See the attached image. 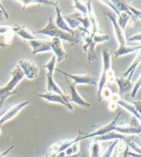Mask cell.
Wrapping results in <instances>:
<instances>
[{"instance_id": "32", "label": "cell", "mask_w": 141, "mask_h": 157, "mask_svg": "<svg viewBox=\"0 0 141 157\" xmlns=\"http://www.w3.org/2000/svg\"><path fill=\"white\" fill-rule=\"evenodd\" d=\"M140 83H141L140 76H139V78H138V79L136 81V83H135V85L133 86V88H132L131 92V98H134L135 96H136V94H137L138 91H139V90L140 89Z\"/></svg>"}, {"instance_id": "43", "label": "cell", "mask_w": 141, "mask_h": 157, "mask_svg": "<svg viewBox=\"0 0 141 157\" xmlns=\"http://www.w3.org/2000/svg\"><path fill=\"white\" fill-rule=\"evenodd\" d=\"M4 17L0 14V20H4Z\"/></svg>"}, {"instance_id": "14", "label": "cell", "mask_w": 141, "mask_h": 157, "mask_svg": "<svg viewBox=\"0 0 141 157\" xmlns=\"http://www.w3.org/2000/svg\"><path fill=\"white\" fill-rule=\"evenodd\" d=\"M50 47H51V50L56 56V62L60 63L68 57V55L63 48L61 39L58 38L50 39Z\"/></svg>"}, {"instance_id": "25", "label": "cell", "mask_w": 141, "mask_h": 157, "mask_svg": "<svg viewBox=\"0 0 141 157\" xmlns=\"http://www.w3.org/2000/svg\"><path fill=\"white\" fill-rule=\"evenodd\" d=\"M102 155V146L101 142L93 138L90 145V157H101Z\"/></svg>"}, {"instance_id": "41", "label": "cell", "mask_w": 141, "mask_h": 157, "mask_svg": "<svg viewBox=\"0 0 141 157\" xmlns=\"http://www.w3.org/2000/svg\"><path fill=\"white\" fill-rule=\"evenodd\" d=\"M8 46H8L7 44H6L4 42V41H0V48H1L4 49V48H7Z\"/></svg>"}, {"instance_id": "30", "label": "cell", "mask_w": 141, "mask_h": 157, "mask_svg": "<svg viewBox=\"0 0 141 157\" xmlns=\"http://www.w3.org/2000/svg\"><path fill=\"white\" fill-rule=\"evenodd\" d=\"M127 147H128V145H127L125 141H123V140H118L115 146V150L118 153L120 154L121 152H123L125 150Z\"/></svg>"}, {"instance_id": "2", "label": "cell", "mask_w": 141, "mask_h": 157, "mask_svg": "<svg viewBox=\"0 0 141 157\" xmlns=\"http://www.w3.org/2000/svg\"><path fill=\"white\" fill-rule=\"evenodd\" d=\"M33 35H44L52 37V38H58L61 40L68 41L70 44H72V45L77 44L79 41V39L77 35H72L70 33L64 32L59 29L56 26L55 21L51 17L49 18L48 23L44 29L34 33Z\"/></svg>"}, {"instance_id": "42", "label": "cell", "mask_w": 141, "mask_h": 157, "mask_svg": "<svg viewBox=\"0 0 141 157\" xmlns=\"http://www.w3.org/2000/svg\"><path fill=\"white\" fill-rule=\"evenodd\" d=\"M119 156H120V154L118 153L117 151L115 150V148H114V152H113L112 155V156L110 157H119Z\"/></svg>"}, {"instance_id": "3", "label": "cell", "mask_w": 141, "mask_h": 157, "mask_svg": "<svg viewBox=\"0 0 141 157\" xmlns=\"http://www.w3.org/2000/svg\"><path fill=\"white\" fill-rule=\"evenodd\" d=\"M10 73L11 75L10 80L4 86L0 87V100L4 102L8 97L14 94H18L15 88L24 77L23 72L18 66H16Z\"/></svg>"}, {"instance_id": "16", "label": "cell", "mask_w": 141, "mask_h": 157, "mask_svg": "<svg viewBox=\"0 0 141 157\" xmlns=\"http://www.w3.org/2000/svg\"><path fill=\"white\" fill-rule=\"evenodd\" d=\"M68 88L70 91V96L68 97V101L74 103L81 107L89 108L91 107V104L86 100L83 99V98L81 96L80 94L78 93L76 86L72 83H68Z\"/></svg>"}, {"instance_id": "44", "label": "cell", "mask_w": 141, "mask_h": 157, "mask_svg": "<svg viewBox=\"0 0 141 157\" xmlns=\"http://www.w3.org/2000/svg\"><path fill=\"white\" fill-rule=\"evenodd\" d=\"M1 133H2V128L0 127V134H1Z\"/></svg>"}, {"instance_id": "26", "label": "cell", "mask_w": 141, "mask_h": 157, "mask_svg": "<svg viewBox=\"0 0 141 157\" xmlns=\"http://www.w3.org/2000/svg\"><path fill=\"white\" fill-rule=\"evenodd\" d=\"M63 18L65 19V21H66L67 25H68L69 27L72 30H74V29H77V28H78L80 26L81 23L77 20V19L74 17V16H73L72 14L71 15L64 16Z\"/></svg>"}, {"instance_id": "22", "label": "cell", "mask_w": 141, "mask_h": 157, "mask_svg": "<svg viewBox=\"0 0 141 157\" xmlns=\"http://www.w3.org/2000/svg\"><path fill=\"white\" fill-rule=\"evenodd\" d=\"M17 2L21 4L22 8H23V10H25L30 5L43 4L55 8L59 4L58 1H48V0H21V1H17Z\"/></svg>"}, {"instance_id": "24", "label": "cell", "mask_w": 141, "mask_h": 157, "mask_svg": "<svg viewBox=\"0 0 141 157\" xmlns=\"http://www.w3.org/2000/svg\"><path fill=\"white\" fill-rule=\"evenodd\" d=\"M140 60H141V55H140V50H139V52H138L136 58L134 59L133 62L131 63L130 66H129V68L127 69L125 72H124L123 75H122V77H127L128 79L131 80L132 75H133L135 70H136L137 66H139L140 63Z\"/></svg>"}, {"instance_id": "34", "label": "cell", "mask_w": 141, "mask_h": 157, "mask_svg": "<svg viewBox=\"0 0 141 157\" xmlns=\"http://www.w3.org/2000/svg\"><path fill=\"white\" fill-rule=\"evenodd\" d=\"M112 93L113 92H112L110 88H108V87H105V88L103 89L102 92H101V99H102V100L103 99H109Z\"/></svg>"}, {"instance_id": "20", "label": "cell", "mask_w": 141, "mask_h": 157, "mask_svg": "<svg viewBox=\"0 0 141 157\" xmlns=\"http://www.w3.org/2000/svg\"><path fill=\"white\" fill-rule=\"evenodd\" d=\"M116 83H117L119 88V93L118 94L123 95L128 93L130 92L133 88V83L131 80L128 79L127 77H117L116 78Z\"/></svg>"}, {"instance_id": "11", "label": "cell", "mask_w": 141, "mask_h": 157, "mask_svg": "<svg viewBox=\"0 0 141 157\" xmlns=\"http://www.w3.org/2000/svg\"><path fill=\"white\" fill-rule=\"evenodd\" d=\"M38 96L39 97L46 100L49 102L60 103V104L64 105L65 107H66L70 111H74V108L73 107V105L68 101V97L67 96L66 97H64L59 94L48 92H45V93L39 94H38Z\"/></svg>"}, {"instance_id": "36", "label": "cell", "mask_w": 141, "mask_h": 157, "mask_svg": "<svg viewBox=\"0 0 141 157\" xmlns=\"http://www.w3.org/2000/svg\"><path fill=\"white\" fill-rule=\"evenodd\" d=\"M45 157H78L77 156H69L66 155L65 152H59V153H55V154H50V155H48Z\"/></svg>"}, {"instance_id": "15", "label": "cell", "mask_w": 141, "mask_h": 157, "mask_svg": "<svg viewBox=\"0 0 141 157\" xmlns=\"http://www.w3.org/2000/svg\"><path fill=\"white\" fill-rule=\"evenodd\" d=\"M28 43H29L31 48H32V55H36L38 53L48 52L51 50L50 40L36 39L35 40L29 41Z\"/></svg>"}, {"instance_id": "1", "label": "cell", "mask_w": 141, "mask_h": 157, "mask_svg": "<svg viewBox=\"0 0 141 157\" xmlns=\"http://www.w3.org/2000/svg\"><path fill=\"white\" fill-rule=\"evenodd\" d=\"M104 14L106 15V16L110 19L113 25V28H114L116 38L118 44H119L118 48L113 53L115 58H118L121 57V56L128 55L129 53L134 52L136 51L137 50H139L140 49V45H139V46H128L127 45L125 31L121 29L120 27L118 26L116 21V15L114 13L107 12L104 13Z\"/></svg>"}, {"instance_id": "9", "label": "cell", "mask_w": 141, "mask_h": 157, "mask_svg": "<svg viewBox=\"0 0 141 157\" xmlns=\"http://www.w3.org/2000/svg\"><path fill=\"white\" fill-rule=\"evenodd\" d=\"M55 71L60 72L61 74L63 75L64 76L69 77L73 81V84L74 86L77 84H87V85H92L97 86V81L95 78L90 76L88 74H78V75H73L68 73L64 71H62L61 69L55 68Z\"/></svg>"}, {"instance_id": "29", "label": "cell", "mask_w": 141, "mask_h": 157, "mask_svg": "<svg viewBox=\"0 0 141 157\" xmlns=\"http://www.w3.org/2000/svg\"><path fill=\"white\" fill-rule=\"evenodd\" d=\"M118 141V140H115V141H113V142H112L110 145H109L108 147L107 148L106 150L104 152L103 154L101 155V157H110L112 155L113 152H114V150L116 146V144Z\"/></svg>"}, {"instance_id": "17", "label": "cell", "mask_w": 141, "mask_h": 157, "mask_svg": "<svg viewBox=\"0 0 141 157\" xmlns=\"http://www.w3.org/2000/svg\"><path fill=\"white\" fill-rule=\"evenodd\" d=\"M75 142H78L77 138L74 139H66L54 143L48 147V152L50 154L65 152L67 148L71 146Z\"/></svg>"}, {"instance_id": "5", "label": "cell", "mask_w": 141, "mask_h": 157, "mask_svg": "<svg viewBox=\"0 0 141 157\" xmlns=\"http://www.w3.org/2000/svg\"><path fill=\"white\" fill-rule=\"evenodd\" d=\"M56 58L55 55H53L50 60L45 64L44 67L47 70L46 73V91L48 92H52V93H56L61 95L64 97L67 96L62 91L60 87L56 83L54 78H53V74L56 68Z\"/></svg>"}, {"instance_id": "23", "label": "cell", "mask_w": 141, "mask_h": 157, "mask_svg": "<svg viewBox=\"0 0 141 157\" xmlns=\"http://www.w3.org/2000/svg\"><path fill=\"white\" fill-rule=\"evenodd\" d=\"M97 141L102 142V141H115V140H123L126 142L128 141V139H127V136L123 135L120 133L116 132V131H112L108 134H105V135L94 137Z\"/></svg>"}, {"instance_id": "38", "label": "cell", "mask_w": 141, "mask_h": 157, "mask_svg": "<svg viewBox=\"0 0 141 157\" xmlns=\"http://www.w3.org/2000/svg\"><path fill=\"white\" fill-rule=\"evenodd\" d=\"M0 14L4 16V18H6V19L9 18V15H8L7 11L5 10V8L2 5L1 3H0Z\"/></svg>"}, {"instance_id": "33", "label": "cell", "mask_w": 141, "mask_h": 157, "mask_svg": "<svg viewBox=\"0 0 141 157\" xmlns=\"http://www.w3.org/2000/svg\"><path fill=\"white\" fill-rule=\"evenodd\" d=\"M116 76L115 75L114 71L112 68H110L108 72V78H107V82L109 83H116Z\"/></svg>"}, {"instance_id": "40", "label": "cell", "mask_w": 141, "mask_h": 157, "mask_svg": "<svg viewBox=\"0 0 141 157\" xmlns=\"http://www.w3.org/2000/svg\"><path fill=\"white\" fill-rule=\"evenodd\" d=\"M117 103L112 102V101H109V104H108V108L111 111H114L116 110V109L117 108Z\"/></svg>"}, {"instance_id": "8", "label": "cell", "mask_w": 141, "mask_h": 157, "mask_svg": "<svg viewBox=\"0 0 141 157\" xmlns=\"http://www.w3.org/2000/svg\"><path fill=\"white\" fill-rule=\"evenodd\" d=\"M23 72L24 77L29 80H35L39 75V68L35 61L31 59H21L17 65Z\"/></svg>"}, {"instance_id": "37", "label": "cell", "mask_w": 141, "mask_h": 157, "mask_svg": "<svg viewBox=\"0 0 141 157\" xmlns=\"http://www.w3.org/2000/svg\"><path fill=\"white\" fill-rule=\"evenodd\" d=\"M129 40L130 41H140V40H141V33L139 32L138 33H136V35L131 36V37L129 38Z\"/></svg>"}, {"instance_id": "35", "label": "cell", "mask_w": 141, "mask_h": 157, "mask_svg": "<svg viewBox=\"0 0 141 157\" xmlns=\"http://www.w3.org/2000/svg\"><path fill=\"white\" fill-rule=\"evenodd\" d=\"M10 32H13V26H0V34L1 35H6Z\"/></svg>"}, {"instance_id": "10", "label": "cell", "mask_w": 141, "mask_h": 157, "mask_svg": "<svg viewBox=\"0 0 141 157\" xmlns=\"http://www.w3.org/2000/svg\"><path fill=\"white\" fill-rule=\"evenodd\" d=\"M114 131L125 136L131 135V134L140 136L141 132L140 122L134 117V120L132 121L131 123L126 125H117Z\"/></svg>"}, {"instance_id": "4", "label": "cell", "mask_w": 141, "mask_h": 157, "mask_svg": "<svg viewBox=\"0 0 141 157\" xmlns=\"http://www.w3.org/2000/svg\"><path fill=\"white\" fill-rule=\"evenodd\" d=\"M112 52L110 50L108 49V48H105L102 50L103 69L99 79H98V82L97 83V99L99 102L102 101V99H101V92H102L103 89L105 87L108 72L110 68H112Z\"/></svg>"}, {"instance_id": "13", "label": "cell", "mask_w": 141, "mask_h": 157, "mask_svg": "<svg viewBox=\"0 0 141 157\" xmlns=\"http://www.w3.org/2000/svg\"><path fill=\"white\" fill-rule=\"evenodd\" d=\"M117 105H120L121 107L125 108L129 113L133 114L134 117L140 122V101H136L133 102H128L120 98L117 101Z\"/></svg>"}, {"instance_id": "27", "label": "cell", "mask_w": 141, "mask_h": 157, "mask_svg": "<svg viewBox=\"0 0 141 157\" xmlns=\"http://www.w3.org/2000/svg\"><path fill=\"white\" fill-rule=\"evenodd\" d=\"M79 151H80V145L79 142H75L71 146L69 147L65 151V153L67 156H79Z\"/></svg>"}, {"instance_id": "39", "label": "cell", "mask_w": 141, "mask_h": 157, "mask_svg": "<svg viewBox=\"0 0 141 157\" xmlns=\"http://www.w3.org/2000/svg\"><path fill=\"white\" fill-rule=\"evenodd\" d=\"M14 147H14V145H11V146L8 147L7 150H6L4 152L0 153V157H6V156L10 152L11 150H13Z\"/></svg>"}, {"instance_id": "6", "label": "cell", "mask_w": 141, "mask_h": 157, "mask_svg": "<svg viewBox=\"0 0 141 157\" xmlns=\"http://www.w3.org/2000/svg\"><path fill=\"white\" fill-rule=\"evenodd\" d=\"M110 36L109 35L103 34V33H99L97 34H93L92 33L91 37L90 40L85 43L83 46V50L85 52H87V59L90 63H92L94 61L97 59L95 52V46L96 45L101 42H105L109 40Z\"/></svg>"}, {"instance_id": "31", "label": "cell", "mask_w": 141, "mask_h": 157, "mask_svg": "<svg viewBox=\"0 0 141 157\" xmlns=\"http://www.w3.org/2000/svg\"><path fill=\"white\" fill-rule=\"evenodd\" d=\"M128 147H130L131 149L133 150L135 153L138 155H140V146L138 145L136 143H135L134 141H128L126 142Z\"/></svg>"}, {"instance_id": "21", "label": "cell", "mask_w": 141, "mask_h": 157, "mask_svg": "<svg viewBox=\"0 0 141 157\" xmlns=\"http://www.w3.org/2000/svg\"><path fill=\"white\" fill-rule=\"evenodd\" d=\"M13 32L14 34L19 35V37L28 41H29L30 40H35V39H38L37 37H36L35 36L33 35V33H31L27 28L23 26H19V25L13 26Z\"/></svg>"}, {"instance_id": "19", "label": "cell", "mask_w": 141, "mask_h": 157, "mask_svg": "<svg viewBox=\"0 0 141 157\" xmlns=\"http://www.w3.org/2000/svg\"><path fill=\"white\" fill-rule=\"evenodd\" d=\"M56 9V20L55 21V24L56 26H57L59 29L63 30L64 32H66L67 33H70L72 35H77L75 34L74 30H72L69 27L68 25L66 23V21H65L63 18V16L62 15L61 10L60 8L59 7V6H56L55 7Z\"/></svg>"}, {"instance_id": "7", "label": "cell", "mask_w": 141, "mask_h": 157, "mask_svg": "<svg viewBox=\"0 0 141 157\" xmlns=\"http://www.w3.org/2000/svg\"><path fill=\"white\" fill-rule=\"evenodd\" d=\"M120 114H121V113H118L116 114V116L115 117L114 119H113L110 123H109L108 124H106L103 126H101V127L98 128L97 130H94V132H92L78 136L77 137V141L78 142H80L81 141H82V140H84V139H88L94 138V137L101 136L105 135V134L110 132L114 131L115 128L117 125L118 120L119 119V118L120 117Z\"/></svg>"}, {"instance_id": "28", "label": "cell", "mask_w": 141, "mask_h": 157, "mask_svg": "<svg viewBox=\"0 0 141 157\" xmlns=\"http://www.w3.org/2000/svg\"><path fill=\"white\" fill-rule=\"evenodd\" d=\"M74 9H76L79 11V13L83 14L84 15H87V8L86 4H85L83 1H78V0H74L73 1V6L72 7Z\"/></svg>"}, {"instance_id": "12", "label": "cell", "mask_w": 141, "mask_h": 157, "mask_svg": "<svg viewBox=\"0 0 141 157\" xmlns=\"http://www.w3.org/2000/svg\"><path fill=\"white\" fill-rule=\"evenodd\" d=\"M29 103V101H24L23 102L12 106L7 111H6L0 117V127L2 128V125L4 124L6 122L14 119L22 110V109L27 106Z\"/></svg>"}, {"instance_id": "18", "label": "cell", "mask_w": 141, "mask_h": 157, "mask_svg": "<svg viewBox=\"0 0 141 157\" xmlns=\"http://www.w3.org/2000/svg\"><path fill=\"white\" fill-rule=\"evenodd\" d=\"M92 1H87L86 2V6L87 8V15L88 17L90 24H91L92 33H93V34H97V33H101V31H100V28H99V24H98V19L97 17V15H96L94 10H93L92 8Z\"/></svg>"}]
</instances>
